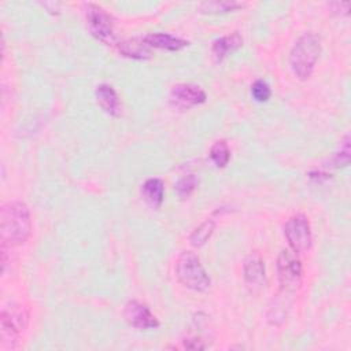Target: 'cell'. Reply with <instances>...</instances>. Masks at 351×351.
I'll use <instances>...</instances> for the list:
<instances>
[{"mask_svg": "<svg viewBox=\"0 0 351 351\" xmlns=\"http://www.w3.org/2000/svg\"><path fill=\"white\" fill-rule=\"evenodd\" d=\"M176 277L189 289L203 292L210 288L211 280L200 263V259L192 251H184L176 263Z\"/></svg>", "mask_w": 351, "mask_h": 351, "instance_id": "3957f363", "label": "cell"}, {"mask_svg": "<svg viewBox=\"0 0 351 351\" xmlns=\"http://www.w3.org/2000/svg\"><path fill=\"white\" fill-rule=\"evenodd\" d=\"M277 273L281 289L295 292L302 282V262L296 252L282 250L277 258Z\"/></svg>", "mask_w": 351, "mask_h": 351, "instance_id": "5b68a950", "label": "cell"}, {"mask_svg": "<svg viewBox=\"0 0 351 351\" xmlns=\"http://www.w3.org/2000/svg\"><path fill=\"white\" fill-rule=\"evenodd\" d=\"M95 97L97 104L103 108L104 112H107L111 117L121 115V103L117 92L111 85L108 84L97 85L95 89Z\"/></svg>", "mask_w": 351, "mask_h": 351, "instance_id": "8fae6325", "label": "cell"}, {"mask_svg": "<svg viewBox=\"0 0 351 351\" xmlns=\"http://www.w3.org/2000/svg\"><path fill=\"white\" fill-rule=\"evenodd\" d=\"M284 233L293 252H306L313 243L310 222L306 215L295 214L289 217L284 225Z\"/></svg>", "mask_w": 351, "mask_h": 351, "instance_id": "8992f818", "label": "cell"}, {"mask_svg": "<svg viewBox=\"0 0 351 351\" xmlns=\"http://www.w3.org/2000/svg\"><path fill=\"white\" fill-rule=\"evenodd\" d=\"M32 232L29 207L19 200L7 202L0 211L1 244L8 247L23 244Z\"/></svg>", "mask_w": 351, "mask_h": 351, "instance_id": "6da1fadb", "label": "cell"}, {"mask_svg": "<svg viewBox=\"0 0 351 351\" xmlns=\"http://www.w3.org/2000/svg\"><path fill=\"white\" fill-rule=\"evenodd\" d=\"M321 53V40L313 33L302 34L293 44L289 55L291 69L300 80H307L314 70V66Z\"/></svg>", "mask_w": 351, "mask_h": 351, "instance_id": "7a4b0ae2", "label": "cell"}, {"mask_svg": "<svg viewBox=\"0 0 351 351\" xmlns=\"http://www.w3.org/2000/svg\"><path fill=\"white\" fill-rule=\"evenodd\" d=\"M199 180L195 174H185L176 182V192L181 199H188L196 189Z\"/></svg>", "mask_w": 351, "mask_h": 351, "instance_id": "ac0fdd59", "label": "cell"}, {"mask_svg": "<svg viewBox=\"0 0 351 351\" xmlns=\"http://www.w3.org/2000/svg\"><path fill=\"white\" fill-rule=\"evenodd\" d=\"M333 162H335L336 167L348 165V162H350V136H346V138L340 147V152H337L335 155Z\"/></svg>", "mask_w": 351, "mask_h": 351, "instance_id": "44dd1931", "label": "cell"}, {"mask_svg": "<svg viewBox=\"0 0 351 351\" xmlns=\"http://www.w3.org/2000/svg\"><path fill=\"white\" fill-rule=\"evenodd\" d=\"M243 4L236 1H204L199 7L203 12H228L233 11Z\"/></svg>", "mask_w": 351, "mask_h": 351, "instance_id": "d6986e66", "label": "cell"}, {"mask_svg": "<svg viewBox=\"0 0 351 351\" xmlns=\"http://www.w3.org/2000/svg\"><path fill=\"white\" fill-rule=\"evenodd\" d=\"M118 49L122 55L132 59H145L151 53L149 47L145 44L144 38L143 40L132 38V40L122 41L118 44Z\"/></svg>", "mask_w": 351, "mask_h": 351, "instance_id": "9a60e30c", "label": "cell"}, {"mask_svg": "<svg viewBox=\"0 0 351 351\" xmlns=\"http://www.w3.org/2000/svg\"><path fill=\"white\" fill-rule=\"evenodd\" d=\"M123 315L126 322L137 329H155L159 326V321L149 307L137 300H129L125 304Z\"/></svg>", "mask_w": 351, "mask_h": 351, "instance_id": "9c48e42d", "label": "cell"}, {"mask_svg": "<svg viewBox=\"0 0 351 351\" xmlns=\"http://www.w3.org/2000/svg\"><path fill=\"white\" fill-rule=\"evenodd\" d=\"M29 322V313L25 306L14 304L1 311L0 317V336L3 346L14 348L21 333L26 329Z\"/></svg>", "mask_w": 351, "mask_h": 351, "instance_id": "277c9868", "label": "cell"}, {"mask_svg": "<svg viewBox=\"0 0 351 351\" xmlns=\"http://www.w3.org/2000/svg\"><path fill=\"white\" fill-rule=\"evenodd\" d=\"M251 95L256 101H266L271 96L270 85L263 80H256L251 85Z\"/></svg>", "mask_w": 351, "mask_h": 351, "instance_id": "ffe728a7", "label": "cell"}, {"mask_svg": "<svg viewBox=\"0 0 351 351\" xmlns=\"http://www.w3.org/2000/svg\"><path fill=\"white\" fill-rule=\"evenodd\" d=\"M169 99L173 107L180 110H189L206 101V92L193 84H177L171 86Z\"/></svg>", "mask_w": 351, "mask_h": 351, "instance_id": "ba28073f", "label": "cell"}, {"mask_svg": "<svg viewBox=\"0 0 351 351\" xmlns=\"http://www.w3.org/2000/svg\"><path fill=\"white\" fill-rule=\"evenodd\" d=\"M214 228H215V222L213 219H206L204 222H202L189 236L191 244L195 247H202L203 244H206V241L211 237Z\"/></svg>", "mask_w": 351, "mask_h": 351, "instance_id": "2e32d148", "label": "cell"}, {"mask_svg": "<svg viewBox=\"0 0 351 351\" xmlns=\"http://www.w3.org/2000/svg\"><path fill=\"white\" fill-rule=\"evenodd\" d=\"M144 41L149 48H159L166 51H180L189 44L186 40H182L180 37H174L169 33H162V32L147 34L144 37Z\"/></svg>", "mask_w": 351, "mask_h": 351, "instance_id": "4fadbf2b", "label": "cell"}, {"mask_svg": "<svg viewBox=\"0 0 351 351\" xmlns=\"http://www.w3.org/2000/svg\"><path fill=\"white\" fill-rule=\"evenodd\" d=\"M141 195L152 208H159L165 195L163 181L159 178H148L141 186Z\"/></svg>", "mask_w": 351, "mask_h": 351, "instance_id": "5bb4252c", "label": "cell"}, {"mask_svg": "<svg viewBox=\"0 0 351 351\" xmlns=\"http://www.w3.org/2000/svg\"><path fill=\"white\" fill-rule=\"evenodd\" d=\"M85 21L90 34L104 44L112 43L114 25L110 14L100 5L88 3L85 4Z\"/></svg>", "mask_w": 351, "mask_h": 351, "instance_id": "52a82bcc", "label": "cell"}, {"mask_svg": "<svg viewBox=\"0 0 351 351\" xmlns=\"http://www.w3.org/2000/svg\"><path fill=\"white\" fill-rule=\"evenodd\" d=\"M210 158L218 167H223L228 165L230 159V151L225 140H218L213 144L210 149Z\"/></svg>", "mask_w": 351, "mask_h": 351, "instance_id": "e0dca14e", "label": "cell"}, {"mask_svg": "<svg viewBox=\"0 0 351 351\" xmlns=\"http://www.w3.org/2000/svg\"><path fill=\"white\" fill-rule=\"evenodd\" d=\"M243 273H244V281L252 292H256L265 285V277H266L265 263L259 256V254L252 252L245 258Z\"/></svg>", "mask_w": 351, "mask_h": 351, "instance_id": "30bf717a", "label": "cell"}, {"mask_svg": "<svg viewBox=\"0 0 351 351\" xmlns=\"http://www.w3.org/2000/svg\"><path fill=\"white\" fill-rule=\"evenodd\" d=\"M241 45H243V38L237 32L228 36H222L213 41V45H211L213 58L215 59V62H221L226 56L237 51Z\"/></svg>", "mask_w": 351, "mask_h": 351, "instance_id": "7c38bea8", "label": "cell"}]
</instances>
